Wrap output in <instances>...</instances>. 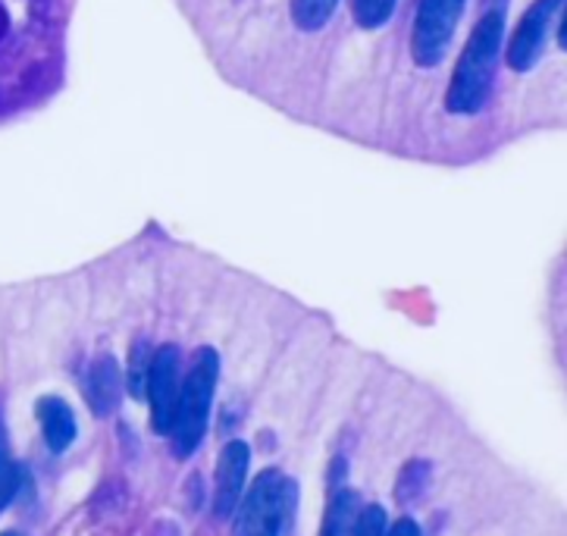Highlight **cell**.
<instances>
[{
  "label": "cell",
  "instance_id": "7",
  "mask_svg": "<svg viewBox=\"0 0 567 536\" xmlns=\"http://www.w3.org/2000/svg\"><path fill=\"white\" fill-rule=\"evenodd\" d=\"M561 3L565 0H533V7L520 17L512 41H508V66L512 70L527 73L536 66V60L543 56V48H546V38H549L551 19Z\"/></svg>",
  "mask_w": 567,
  "mask_h": 536
},
{
  "label": "cell",
  "instance_id": "6",
  "mask_svg": "<svg viewBox=\"0 0 567 536\" xmlns=\"http://www.w3.org/2000/svg\"><path fill=\"white\" fill-rule=\"evenodd\" d=\"M179 368H183V358H179L176 346L154 349L145 399L151 402V426L157 433H164V436H169L173 411H176V402H179V386H183L179 383Z\"/></svg>",
  "mask_w": 567,
  "mask_h": 536
},
{
  "label": "cell",
  "instance_id": "18",
  "mask_svg": "<svg viewBox=\"0 0 567 536\" xmlns=\"http://www.w3.org/2000/svg\"><path fill=\"white\" fill-rule=\"evenodd\" d=\"M385 536H421V527H417L411 518H402V520H395V524L385 530Z\"/></svg>",
  "mask_w": 567,
  "mask_h": 536
},
{
  "label": "cell",
  "instance_id": "8",
  "mask_svg": "<svg viewBox=\"0 0 567 536\" xmlns=\"http://www.w3.org/2000/svg\"><path fill=\"white\" fill-rule=\"evenodd\" d=\"M248 464H251V452L245 443H226L223 445L220 458H217V493H214V512L217 518H233L236 505L245 489V477H248Z\"/></svg>",
  "mask_w": 567,
  "mask_h": 536
},
{
  "label": "cell",
  "instance_id": "12",
  "mask_svg": "<svg viewBox=\"0 0 567 536\" xmlns=\"http://www.w3.org/2000/svg\"><path fill=\"white\" fill-rule=\"evenodd\" d=\"M151 358H154V349L147 339H138L132 349H128V392L135 399H145L147 392V373H151Z\"/></svg>",
  "mask_w": 567,
  "mask_h": 536
},
{
  "label": "cell",
  "instance_id": "9",
  "mask_svg": "<svg viewBox=\"0 0 567 536\" xmlns=\"http://www.w3.org/2000/svg\"><path fill=\"white\" fill-rule=\"evenodd\" d=\"M120 395H123V373L111 354H101L85 377V399L97 418H107L120 405Z\"/></svg>",
  "mask_w": 567,
  "mask_h": 536
},
{
  "label": "cell",
  "instance_id": "14",
  "mask_svg": "<svg viewBox=\"0 0 567 536\" xmlns=\"http://www.w3.org/2000/svg\"><path fill=\"white\" fill-rule=\"evenodd\" d=\"M19 464L13 462L10 455V445H7V430H3V421H0V512L17 499L19 493Z\"/></svg>",
  "mask_w": 567,
  "mask_h": 536
},
{
  "label": "cell",
  "instance_id": "1",
  "mask_svg": "<svg viewBox=\"0 0 567 536\" xmlns=\"http://www.w3.org/2000/svg\"><path fill=\"white\" fill-rule=\"evenodd\" d=\"M60 0H0V113L35 101L60 63Z\"/></svg>",
  "mask_w": 567,
  "mask_h": 536
},
{
  "label": "cell",
  "instance_id": "11",
  "mask_svg": "<svg viewBox=\"0 0 567 536\" xmlns=\"http://www.w3.org/2000/svg\"><path fill=\"white\" fill-rule=\"evenodd\" d=\"M358 515H361L358 512V496L351 489H336L330 499V508H327L320 536H351Z\"/></svg>",
  "mask_w": 567,
  "mask_h": 536
},
{
  "label": "cell",
  "instance_id": "4",
  "mask_svg": "<svg viewBox=\"0 0 567 536\" xmlns=\"http://www.w3.org/2000/svg\"><path fill=\"white\" fill-rule=\"evenodd\" d=\"M295 502V486L279 471H264L238 505L233 536H276Z\"/></svg>",
  "mask_w": 567,
  "mask_h": 536
},
{
  "label": "cell",
  "instance_id": "20",
  "mask_svg": "<svg viewBox=\"0 0 567 536\" xmlns=\"http://www.w3.org/2000/svg\"><path fill=\"white\" fill-rule=\"evenodd\" d=\"M0 536H25V534H17V530H7V534H0Z\"/></svg>",
  "mask_w": 567,
  "mask_h": 536
},
{
  "label": "cell",
  "instance_id": "19",
  "mask_svg": "<svg viewBox=\"0 0 567 536\" xmlns=\"http://www.w3.org/2000/svg\"><path fill=\"white\" fill-rule=\"evenodd\" d=\"M558 44H561V51H567V7L565 17H561V25H558Z\"/></svg>",
  "mask_w": 567,
  "mask_h": 536
},
{
  "label": "cell",
  "instance_id": "5",
  "mask_svg": "<svg viewBox=\"0 0 567 536\" xmlns=\"http://www.w3.org/2000/svg\"><path fill=\"white\" fill-rule=\"evenodd\" d=\"M461 13L464 0H421L411 32V56L417 66H436L445 56Z\"/></svg>",
  "mask_w": 567,
  "mask_h": 536
},
{
  "label": "cell",
  "instance_id": "2",
  "mask_svg": "<svg viewBox=\"0 0 567 536\" xmlns=\"http://www.w3.org/2000/svg\"><path fill=\"white\" fill-rule=\"evenodd\" d=\"M502 38H505V13L502 10H493L476 22V29L457 56L455 75H452V85L445 94L449 111L471 116V113H480L486 107L495 82V66L502 56Z\"/></svg>",
  "mask_w": 567,
  "mask_h": 536
},
{
  "label": "cell",
  "instance_id": "13",
  "mask_svg": "<svg viewBox=\"0 0 567 536\" xmlns=\"http://www.w3.org/2000/svg\"><path fill=\"white\" fill-rule=\"evenodd\" d=\"M336 3L339 0H292V19L298 29L305 32H317L323 29L330 17L336 13Z\"/></svg>",
  "mask_w": 567,
  "mask_h": 536
},
{
  "label": "cell",
  "instance_id": "15",
  "mask_svg": "<svg viewBox=\"0 0 567 536\" xmlns=\"http://www.w3.org/2000/svg\"><path fill=\"white\" fill-rule=\"evenodd\" d=\"M395 3L399 0H354V19L364 29H380V25H385L392 19Z\"/></svg>",
  "mask_w": 567,
  "mask_h": 536
},
{
  "label": "cell",
  "instance_id": "3",
  "mask_svg": "<svg viewBox=\"0 0 567 536\" xmlns=\"http://www.w3.org/2000/svg\"><path fill=\"white\" fill-rule=\"evenodd\" d=\"M220 377V361L214 349H202L195 354L192 368L185 373L183 386H179V402L173 411V426H169V440L173 452L179 458H188L204 440L210 405H214V389Z\"/></svg>",
  "mask_w": 567,
  "mask_h": 536
},
{
  "label": "cell",
  "instance_id": "16",
  "mask_svg": "<svg viewBox=\"0 0 567 536\" xmlns=\"http://www.w3.org/2000/svg\"><path fill=\"white\" fill-rule=\"evenodd\" d=\"M426 477H430V467L423 462H411L402 471V481H399V489H395V496L402 505L408 502H414L423 493V486H426Z\"/></svg>",
  "mask_w": 567,
  "mask_h": 536
},
{
  "label": "cell",
  "instance_id": "10",
  "mask_svg": "<svg viewBox=\"0 0 567 536\" xmlns=\"http://www.w3.org/2000/svg\"><path fill=\"white\" fill-rule=\"evenodd\" d=\"M35 411L48 449L51 452H66L75 440L73 408L66 405L63 399H56V395H44V399H38Z\"/></svg>",
  "mask_w": 567,
  "mask_h": 536
},
{
  "label": "cell",
  "instance_id": "17",
  "mask_svg": "<svg viewBox=\"0 0 567 536\" xmlns=\"http://www.w3.org/2000/svg\"><path fill=\"white\" fill-rule=\"evenodd\" d=\"M385 512L380 508V505H367L364 512L358 515V520H354V530H351V536H385Z\"/></svg>",
  "mask_w": 567,
  "mask_h": 536
}]
</instances>
